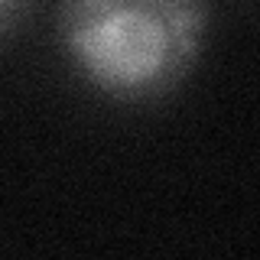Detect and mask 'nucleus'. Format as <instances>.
Segmentation results:
<instances>
[{"label": "nucleus", "mask_w": 260, "mask_h": 260, "mask_svg": "<svg viewBox=\"0 0 260 260\" xmlns=\"http://www.w3.org/2000/svg\"><path fill=\"white\" fill-rule=\"evenodd\" d=\"M211 0H55L69 65L117 101H159L202 59Z\"/></svg>", "instance_id": "nucleus-1"}, {"label": "nucleus", "mask_w": 260, "mask_h": 260, "mask_svg": "<svg viewBox=\"0 0 260 260\" xmlns=\"http://www.w3.org/2000/svg\"><path fill=\"white\" fill-rule=\"evenodd\" d=\"M36 7L39 0H0V49L13 36H20V29L32 20Z\"/></svg>", "instance_id": "nucleus-2"}]
</instances>
